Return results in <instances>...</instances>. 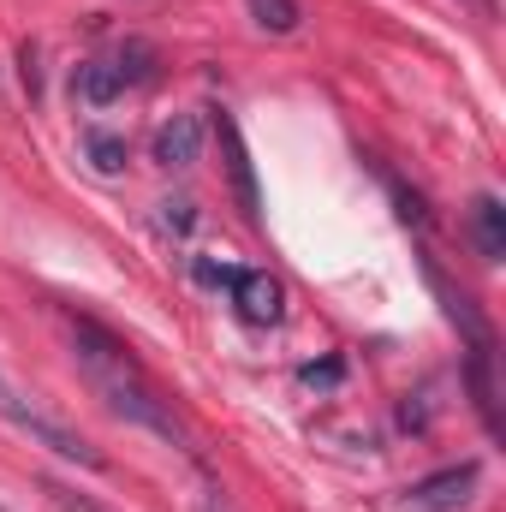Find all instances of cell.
Segmentation results:
<instances>
[{"label": "cell", "mask_w": 506, "mask_h": 512, "mask_svg": "<svg viewBox=\"0 0 506 512\" xmlns=\"http://www.w3.org/2000/svg\"><path fill=\"white\" fill-rule=\"evenodd\" d=\"M191 209H197L191 197H179V203H161V227H167V233H191V221H197Z\"/></svg>", "instance_id": "obj_13"}, {"label": "cell", "mask_w": 506, "mask_h": 512, "mask_svg": "<svg viewBox=\"0 0 506 512\" xmlns=\"http://www.w3.org/2000/svg\"><path fill=\"white\" fill-rule=\"evenodd\" d=\"M84 149H90L96 173H120V167H126V137H114V131H90Z\"/></svg>", "instance_id": "obj_10"}, {"label": "cell", "mask_w": 506, "mask_h": 512, "mask_svg": "<svg viewBox=\"0 0 506 512\" xmlns=\"http://www.w3.org/2000/svg\"><path fill=\"white\" fill-rule=\"evenodd\" d=\"M48 489V501L60 512H114V507H102V501H90V495H78V489H66V483H42Z\"/></svg>", "instance_id": "obj_12"}, {"label": "cell", "mask_w": 506, "mask_h": 512, "mask_svg": "<svg viewBox=\"0 0 506 512\" xmlns=\"http://www.w3.org/2000/svg\"><path fill=\"white\" fill-rule=\"evenodd\" d=\"M381 179H387V191H393V203H399V221H405V227H429V203H423L417 191H405L393 173H381Z\"/></svg>", "instance_id": "obj_11"}, {"label": "cell", "mask_w": 506, "mask_h": 512, "mask_svg": "<svg viewBox=\"0 0 506 512\" xmlns=\"http://www.w3.org/2000/svg\"><path fill=\"white\" fill-rule=\"evenodd\" d=\"M477 489H483V459H459V465H447V471L411 483L405 501H399V512H459V507H471Z\"/></svg>", "instance_id": "obj_4"}, {"label": "cell", "mask_w": 506, "mask_h": 512, "mask_svg": "<svg viewBox=\"0 0 506 512\" xmlns=\"http://www.w3.org/2000/svg\"><path fill=\"white\" fill-rule=\"evenodd\" d=\"M203 512H227V507H215V501H209V507H203Z\"/></svg>", "instance_id": "obj_15"}, {"label": "cell", "mask_w": 506, "mask_h": 512, "mask_svg": "<svg viewBox=\"0 0 506 512\" xmlns=\"http://www.w3.org/2000/svg\"><path fill=\"white\" fill-rule=\"evenodd\" d=\"M215 137H221V161H227V179H233V197L245 209V221H262V191H256V167L251 149H245V131L227 108H215Z\"/></svg>", "instance_id": "obj_6"}, {"label": "cell", "mask_w": 506, "mask_h": 512, "mask_svg": "<svg viewBox=\"0 0 506 512\" xmlns=\"http://www.w3.org/2000/svg\"><path fill=\"white\" fill-rule=\"evenodd\" d=\"M340 370H346V364L334 358V364H322V370H316V364H304L298 376H304V382H310V387H334V382H340Z\"/></svg>", "instance_id": "obj_14"}, {"label": "cell", "mask_w": 506, "mask_h": 512, "mask_svg": "<svg viewBox=\"0 0 506 512\" xmlns=\"http://www.w3.org/2000/svg\"><path fill=\"white\" fill-rule=\"evenodd\" d=\"M471 239H477L483 262H501L506 256V209H501L495 191H483V197L471 203Z\"/></svg>", "instance_id": "obj_8"}, {"label": "cell", "mask_w": 506, "mask_h": 512, "mask_svg": "<svg viewBox=\"0 0 506 512\" xmlns=\"http://www.w3.org/2000/svg\"><path fill=\"white\" fill-rule=\"evenodd\" d=\"M227 292H233L239 322H251V328H280L286 322V286L268 268H233Z\"/></svg>", "instance_id": "obj_5"}, {"label": "cell", "mask_w": 506, "mask_h": 512, "mask_svg": "<svg viewBox=\"0 0 506 512\" xmlns=\"http://www.w3.org/2000/svg\"><path fill=\"white\" fill-rule=\"evenodd\" d=\"M245 6H251L256 24H262V30H274V36H292V30H298V18H304V12H298V0H245Z\"/></svg>", "instance_id": "obj_9"}, {"label": "cell", "mask_w": 506, "mask_h": 512, "mask_svg": "<svg viewBox=\"0 0 506 512\" xmlns=\"http://www.w3.org/2000/svg\"><path fill=\"white\" fill-rule=\"evenodd\" d=\"M155 72H161L155 42L126 36V42H114V48H102V54L78 60V72H72V96H78L84 108H108V102H120L126 90H143Z\"/></svg>", "instance_id": "obj_2"}, {"label": "cell", "mask_w": 506, "mask_h": 512, "mask_svg": "<svg viewBox=\"0 0 506 512\" xmlns=\"http://www.w3.org/2000/svg\"><path fill=\"white\" fill-rule=\"evenodd\" d=\"M66 334H72V358H78V370L90 376V387H96L126 423L149 429V435H161V441L179 447L191 465H203L197 429L185 423V411L173 405V393L137 364V352H131L114 328H102L96 316H66Z\"/></svg>", "instance_id": "obj_1"}, {"label": "cell", "mask_w": 506, "mask_h": 512, "mask_svg": "<svg viewBox=\"0 0 506 512\" xmlns=\"http://www.w3.org/2000/svg\"><path fill=\"white\" fill-rule=\"evenodd\" d=\"M0 417H6L18 435H30L36 447H48V453L72 459V465H84V471H102V453H96L72 423H60L54 411H42V405H36V393H24L6 370H0Z\"/></svg>", "instance_id": "obj_3"}, {"label": "cell", "mask_w": 506, "mask_h": 512, "mask_svg": "<svg viewBox=\"0 0 506 512\" xmlns=\"http://www.w3.org/2000/svg\"><path fill=\"white\" fill-rule=\"evenodd\" d=\"M197 155H203V120L197 114H173L167 126H155V137H149V161L167 167V173L197 167Z\"/></svg>", "instance_id": "obj_7"}]
</instances>
